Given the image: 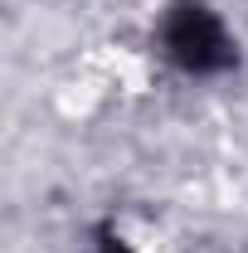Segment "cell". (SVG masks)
Here are the masks:
<instances>
[{
  "instance_id": "1",
  "label": "cell",
  "mask_w": 248,
  "mask_h": 253,
  "mask_svg": "<svg viewBox=\"0 0 248 253\" xmlns=\"http://www.w3.org/2000/svg\"><path fill=\"white\" fill-rule=\"evenodd\" d=\"M234 34L205 0H175L161 20V54L190 78H209L234 63Z\"/></svg>"
},
{
  "instance_id": "2",
  "label": "cell",
  "mask_w": 248,
  "mask_h": 253,
  "mask_svg": "<svg viewBox=\"0 0 248 253\" xmlns=\"http://www.w3.org/2000/svg\"><path fill=\"white\" fill-rule=\"evenodd\" d=\"M102 253H141V249H131L126 239H107V244H102Z\"/></svg>"
}]
</instances>
